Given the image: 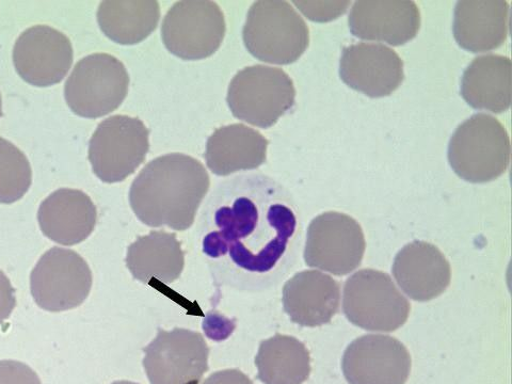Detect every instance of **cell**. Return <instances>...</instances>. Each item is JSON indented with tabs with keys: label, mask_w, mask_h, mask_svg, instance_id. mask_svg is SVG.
Returning a JSON list of instances; mask_svg holds the SVG:
<instances>
[{
	"label": "cell",
	"mask_w": 512,
	"mask_h": 384,
	"mask_svg": "<svg viewBox=\"0 0 512 384\" xmlns=\"http://www.w3.org/2000/svg\"><path fill=\"white\" fill-rule=\"evenodd\" d=\"M126 266L141 283L156 279L169 284L181 277L185 254L175 234L153 231L128 247Z\"/></svg>",
	"instance_id": "cell-23"
},
{
	"label": "cell",
	"mask_w": 512,
	"mask_h": 384,
	"mask_svg": "<svg viewBox=\"0 0 512 384\" xmlns=\"http://www.w3.org/2000/svg\"><path fill=\"white\" fill-rule=\"evenodd\" d=\"M365 248V236L357 220L328 212L313 219L309 226L304 261L334 276H346L361 265Z\"/></svg>",
	"instance_id": "cell-12"
},
{
	"label": "cell",
	"mask_w": 512,
	"mask_h": 384,
	"mask_svg": "<svg viewBox=\"0 0 512 384\" xmlns=\"http://www.w3.org/2000/svg\"><path fill=\"white\" fill-rule=\"evenodd\" d=\"M243 38L256 59L286 66L307 51L310 30L290 3L256 2L249 9Z\"/></svg>",
	"instance_id": "cell-4"
},
{
	"label": "cell",
	"mask_w": 512,
	"mask_h": 384,
	"mask_svg": "<svg viewBox=\"0 0 512 384\" xmlns=\"http://www.w3.org/2000/svg\"><path fill=\"white\" fill-rule=\"evenodd\" d=\"M509 14V3L503 0L458 2L453 25L458 45L474 54L501 47L509 35Z\"/></svg>",
	"instance_id": "cell-20"
},
{
	"label": "cell",
	"mask_w": 512,
	"mask_h": 384,
	"mask_svg": "<svg viewBox=\"0 0 512 384\" xmlns=\"http://www.w3.org/2000/svg\"><path fill=\"white\" fill-rule=\"evenodd\" d=\"M98 211L85 192L61 188L40 205L38 221L43 234L62 246L83 243L94 231Z\"/></svg>",
	"instance_id": "cell-19"
},
{
	"label": "cell",
	"mask_w": 512,
	"mask_h": 384,
	"mask_svg": "<svg viewBox=\"0 0 512 384\" xmlns=\"http://www.w3.org/2000/svg\"><path fill=\"white\" fill-rule=\"evenodd\" d=\"M203 384H253V382L243 372L226 370L214 373Z\"/></svg>",
	"instance_id": "cell-30"
},
{
	"label": "cell",
	"mask_w": 512,
	"mask_h": 384,
	"mask_svg": "<svg viewBox=\"0 0 512 384\" xmlns=\"http://www.w3.org/2000/svg\"><path fill=\"white\" fill-rule=\"evenodd\" d=\"M510 152L504 125L492 116L477 114L458 126L448 144V162L462 180L482 184L506 172Z\"/></svg>",
	"instance_id": "cell-3"
},
{
	"label": "cell",
	"mask_w": 512,
	"mask_h": 384,
	"mask_svg": "<svg viewBox=\"0 0 512 384\" xmlns=\"http://www.w3.org/2000/svg\"><path fill=\"white\" fill-rule=\"evenodd\" d=\"M73 56L69 38L50 26L27 29L13 48L16 72L36 87L59 84L71 69Z\"/></svg>",
	"instance_id": "cell-14"
},
{
	"label": "cell",
	"mask_w": 512,
	"mask_h": 384,
	"mask_svg": "<svg viewBox=\"0 0 512 384\" xmlns=\"http://www.w3.org/2000/svg\"><path fill=\"white\" fill-rule=\"evenodd\" d=\"M0 384H42L38 374L27 364L13 361H0Z\"/></svg>",
	"instance_id": "cell-28"
},
{
	"label": "cell",
	"mask_w": 512,
	"mask_h": 384,
	"mask_svg": "<svg viewBox=\"0 0 512 384\" xmlns=\"http://www.w3.org/2000/svg\"><path fill=\"white\" fill-rule=\"evenodd\" d=\"M32 183V171L25 154L0 137V203L21 200Z\"/></svg>",
	"instance_id": "cell-26"
},
{
	"label": "cell",
	"mask_w": 512,
	"mask_h": 384,
	"mask_svg": "<svg viewBox=\"0 0 512 384\" xmlns=\"http://www.w3.org/2000/svg\"><path fill=\"white\" fill-rule=\"evenodd\" d=\"M227 100L234 117L266 130L293 108L296 89L283 70L253 66L235 75Z\"/></svg>",
	"instance_id": "cell-6"
},
{
	"label": "cell",
	"mask_w": 512,
	"mask_h": 384,
	"mask_svg": "<svg viewBox=\"0 0 512 384\" xmlns=\"http://www.w3.org/2000/svg\"><path fill=\"white\" fill-rule=\"evenodd\" d=\"M283 307L293 323L320 327L331 323L339 313L340 284L317 270L298 272L283 287Z\"/></svg>",
	"instance_id": "cell-17"
},
{
	"label": "cell",
	"mask_w": 512,
	"mask_h": 384,
	"mask_svg": "<svg viewBox=\"0 0 512 384\" xmlns=\"http://www.w3.org/2000/svg\"><path fill=\"white\" fill-rule=\"evenodd\" d=\"M343 311L359 328L393 332L406 324L411 306L386 272L362 269L345 283Z\"/></svg>",
	"instance_id": "cell-5"
},
{
	"label": "cell",
	"mask_w": 512,
	"mask_h": 384,
	"mask_svg": "<svg viewBox=\"0 0 512 384\" xmlns=\"http://www.w3.org/2000/svg\"><path fill=\"white\" fill-rule=\"evenodd\" d=\"M160 7L153 0H107L98 10V22L104 35L122 45L146 40L157 28Z\"/></svg>",
	"instance_id": "cell-25"
},
{
	"label": "cell",
	"mask_w": 512,
	"mask_h": 384,
	"mask_svg": "<svg viewBox=\"0 0 512 384\" xmlns=\"http://www.w3.org/2000/svg\"><path fill=\"white\" fill-rule=\"evenodd\" d=\"M342 370L349 384H406L411 357L393 336L368 334L347 347Z\"/></svg>",
	"instance_id": "cell-13"
},
{
	"label": "cell",
	"mask_w": 512,
	"mask_h": 384,
	"mask_svg": "<svg viewBox=\"0 0 512 384\" xmlns=\"http://www.w3.org/2000/svg\"><path fill=\"white\" fill-rule=\"evenodd\" d=\"M258 379L264 384H303L311 374L306 345L294 336L277 334L261 343L255 357Z\"/></svg>",
	"instance_id": "cell-24"
},
{
	"label": "cell",
	"mask_w": 512,
	"mask_h": 384,
	"mask_svg": "<svg viewBox=\"0 0 512 384\" xmlns=\"http://www.w3.org/2000/svg\"><path fill=\"white\" fill-rule=\"evenodd\" d=\"M268 140L244 124L219 128L206 143L207 167L219 176L258 169L266 163Z\"/></svg>",
	"instance_id": "cell-21"
},
{
	"label": "cell",
	"mask_w": 512,
	"mask_h": 384,
	"mask_svg": "<svg viewBox=\"0 0 512 384\" xmlns=\"http://www.w3.org/2000/svg\"><path fill=\"white\" fill-rule=\"evenodd\" d=\"M3 116V104H2V95H0V117Z\"/></svg>",
	"instance_id": "cell-32"
},
{
	"label": "cell",
	"mask_w": 512,
	"mask_h": 384,
	"mask_svg": "<svg viewBox=\"0 0 512 384\" xmlns=\"http://www.w3.org/2000/svg\"><path fill=\"white\" fill-rule=\"evenodd\" d=\"M111 384H138V383H135V382H132V381L121 380V381H116V382L111 383Z\"/></svg>",
	"instance_id": "cell-31"
},
{
	"label": "cell",
	"mask_w": 512,
	"mask_h": 384,
	"mask_svg": "<svg viewBox=\"0 0 512 384\" xmlns=\"http://www.w3.org/2000/svg\"><path fill=\"white\" fill-rule=\"evenodd\" d=\"M294 5L300 9V11L308 16V19L314 22H330L339 18L343 15L348 7L351 5L350 2H325V3H298Z\"/></svg>",
	"instance_id": "cell-27"
},
{
	"label": "cell",
	"mask_w": 512,
	"mask_h": 384,
	"mask_svg": "<svg viewBox=\"0 0 512 384\" xmlns=\"http://www.w3.org/2000/svg\"><path fill=\"white\" fill-rule=\"evenodd\" d=\"M210 186V176L199 160L168 154L152 160L139 173L130 190V203L146 226L186 231L194 224Z\"/></svg>",
	"instance_id": "cell-2"
},
{
	"label": "cell",
	"mask_w": 512,
	"mask_h": 384,
	"mask_svg": "<svg viewBox=\"0 0 512 384\" xmlns=\"http://www.w3.org/2000/svg\"><path fill=\"white\" fill-rule=\"evenodd\" d=\"M143 351V366L151 384H200L208 371L210 349L196 331L159 329Z\"/></svg>",
	"instance_id": "cell-11"
},
{
	"label": "cell",
	"mask_w": 512,
	"mask_h": 384,
	"mask_svg": "<svg viewBox=\"0 0 512 384\" xmlns=\"http://www.w3.org/2000/svg\"><path fill=\"white\" fill-rule=\"evenodd\" d=\"M128 86L130 76L120 60L108 54H93L76 64L64 96L74 114L98 119L120 107Z\"/></svg>",
	"instance_id": "cell-7"
},
{
	"label": "cell",
	"mask_w": 512,
	"mask_h": 384,
	"mask_svg": "<svg viewBox=\"0 0 512 384\" xmlns=\"http://www.w3.org/2000/svg\"><path fill=\"white\" fill-rule=\"evenodd\" d=\"M149 130L138 118L110 117L100 123L89 144L93 172L104 183H119L133 174L150 150Z\"/></svg>",
	"instance_id": "cell-8"
},
{
	"label": "cell",
	"mask_w": 512,
	"mask_h": 384,
	"mask_svg": "<svg viewBox=\"0 0 512 384\" xmlns=\"http://www.w3.org/2000/svg\"><path fill=\"white\" fill-rule=\"evenodd\" d=\"M92 287L87 262L73 250L54 247L45 252L30 276V291L38 306L48 312L75 309L85 302Z\"/></svg>",
	"instance_id": "cell-9"
},
{
	"label": "cell",
	"mask_w": 512,
	"mask_h": 384,
	"mask_svg": "<svg viewBox=\"0 0 512 384\" xmlns=\"http://www.w3.org/2000/svg\"><path fill=\"white\" fill-rule=\"evenodd\" d=\"M392 272L405 294L420 302L442 295L452 279L451 265L444 254L426 242H413L400 250Z\"/></svg>",
	"instance_id": "cell-18"
},
{
	"label": "cell",
	"mask_w": 512,
	"mask_h": 384,
	"mask_svg": "<svg viewBox=\"0 0 512 384\" xmlns=\"http://www.w3.org/2000/svg\"><path fill=\"white\" fill-rule=\"evenodd\" d=\"M348 25L356 38L400 46L419 34L421 12L414 2H357Z\"/></svg>",
	"instance_id": "cell-16"
},
{
	"label": "cell",
	"mask_w": 512,
	"mask_h": 384,
	"mask_svg": "<svg viewBox=\"0 0 512 384\" xmlns=\"http://www.w3.org/2000/svg\"><path fill=\"white\" fill-rule=\"evenodd\" d=\"M15 307L14 288L8 277L0 270V324L10 317Z\"/></svg>",
	"instance_id": "cell-29"
},
{
	"label": "cell",
	"mask_w": 512,
	"mask_h": 384,
	"mask_svg": "<svg viewBox=\"0 0 512 384\" xmlns=\"http://www.w3.org/2000/svg\"><path fill=\"white\" fill-rule=\"evenodd\" d=\"M198 231L213 278L236 291L267 290L296 259L294 204L263 175H240L217 186L205 203Z\"/></svg>",
	"instance_id": "cell-1"
},
{
	"label": "cell",
	"mask_w": 512,
	"mask_h": 384,
	"mask_svg": "<svg viewBox=\"0 0 512 384\" xmlns=\"http://www.w3.org/2000/svg\"><path fill=\"white\" fill-rule=\"evenodd\" d=\"M340 76L349 88L373 99L384 98L403 84L404 62L386 45L359 43L344 48Z\"/></svg>",
	"instance_id": "cell-15"
},
{
	"label": "cell",
	"mask_w": 512,
	"mask_h": 384,
	"mask_svg": "<svg viewBox=\"0 0 512 384\" xmlns=\"http://www.w3.org/2000/svg\"><path fill=\"white\" fill-rule=\"evenodd\" d=\"M227 26L214 2H179L165 16L162 38L167 50L184 60H201L214 55Z\"/></svg>",
	"instance_id": "cell-10"
},
{
	"label": "cell",
	"mask_w": 512,
	"mask_h": 384,
	"mask_svg": "<svg viewBox=\"0 0 512 384\" xmlns=\"http://www.w3.org/2000/svg\"><path fill=\"white\" fill-rule=\"evenodd\" d=\"M512 64L508 57L485 55L475 58L464 71L461 95L471 107L502 114L511 104Z\"/></svg>",
	"instance_id": "cell-22"
}]
</instances>
